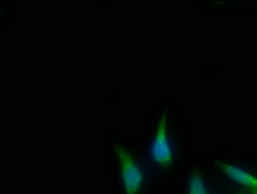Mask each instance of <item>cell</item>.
Segmentation results:
<instances>
[{"label": "cell", "mask_w": 257, "mask_h": 194, "mask_svg": "<svg viewBox=\"0 0 257 194\" xmlns=\"http://www.w3.org/2000/svg\"><path fill=\"white\" fill-rule=\"evenodd\" d=\"M106 157L112 194H164L168 189L155 179L136 139L112 131L107 136Z\"/></svg>", "instance_id": "cell-2"}, {"label": "cell", "mask_w": 257, "mask_h": 194, "mask_svg": "<svg viewBox=\"0 0 257 194\" xmlns=\"http://www.w3.org/2000/svg\"><path fill=\"white\" fill-rule=\"evenodd\" d=\"M140 146L155 179L167 188L179 181L194 162L188 122L171 101L146 114Z\"/></svg>", "instance_id": "cell-1"}, {"label": "cell", "mask_w": 257, "mask_h": 194, "mask_svg": "<svg viewBox=\"0 0 257 194\" xmlns=\"http://www.w3.org/2000/svg\"><path fill=\"white\" fill-rule=\"evenodd\" d=\"M167 194H181L179 191V189H177V186H176V185H172V186H170V188L167 189ZM166 194V193H164Z\"/></svg>", "instance_id": "cell-4"}, {"label": "cell", "mask_w": 257, "mask_h": 194, "mask_svg": "<svg viewBox=\"0 0 257 194\" xmlns=\"http://www.w3.org/2000/svg\"><path fill=\"white\" fill-rule=\"evenodd\" d=\"M217 194H229V193H227V191H225V190H224V189L221 188V190H220V191H218V193H217Z\"/></svg>", "instance_id": "cell-5"}, {"label": "cell", "mask_w": 257, "mask_h": 194, "mask_svg": "<svg viewBox=\"0 0 257 194\" xmlns=\"http://www.w3.org/2000/svg\"><path fill=\"white\" fill-rule=\"evenodd\" d=\"M212 176L229 194H257V157L220 150L202 158Z\"/></svg>", "instance_id": "cell-3"}]
</instances>
